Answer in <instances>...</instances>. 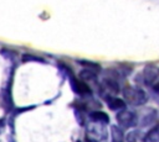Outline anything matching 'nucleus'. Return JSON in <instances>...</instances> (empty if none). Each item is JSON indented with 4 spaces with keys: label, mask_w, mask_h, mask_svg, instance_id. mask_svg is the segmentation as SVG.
Returning a JSON list of instances; mask_svg holds the SVG:
<instances>
[{
    "label": "nucleus",
    "mask_w": 159,
    "mask_h": 142,
    "mask_svg": "<svg viewBox=\"0 0 159 142\" xmlns=\"http://www.w3.org/2000/svg\"><path fill=\"white\" fill-rule=\"evenodd\" d=\"M122 94L124 101L132 106H142L148 101L147 93L135 85H125L122 89Z\"/></svg>",
    "instance_id": "nucleus-1"
},
{
    "label": "nucleus",
    "mask_w": 159,
    "mask_h": 142,
    "mask_svg": "<svg viewBox=\"0 0 159 142\" xmlns=\"http://www.w3.org/2000/svg\"><path fill=\"white\" fill-rule=\"evenodd\" d=\"M86 142H108L107 125L91 121L86 128Z\"/></svg>",
    "instance_id": "nucleus-2"
},
{
    "label": "nucleus",
    "mask_w": 159,
    "mask_h": 142,
    "mask_svg": "<svg viewBox=\"0 0 159 142\" xmlns=\"http://www.w3.org/2000/svg\"><path fill=\"white\" fill-rule=\"evenodd\" d=\"M61 67L66 70L67 77H68V80H70V84H71V89L75 91V94H77L80 98H91L92 96V89H91V86L86 81H83L82 79L75 77L73 73L66 65H62L61 64Z\"/></svg>",
    "instance_id": "nucleus-3"
},
{
    "label": "nucleus",
    "mask_w": 159,
    "mask_h": 142,
    "mask_svg": "<svg viewBox=\"0 0 159 142\" xmlns=\"http://www.w3.org/2000/svg\"><path fill=\"white\" fill-rule=\"evenodd\" d=\"M142 81L150 86L155 93L159 94V67L154 64H147L140 73Z\"/></svg>",
    "instance_id": "nucleus-4"
},
{
    "label": "nucleus",
    "mask_w": 159,
    "mask_h": 142,
    "mask_svg": "<svg viewBox=\"0 0 159 142\" xmlns=\"http://www.w3.org/2000/svg\"><path fill=\"white\" fill-rule=\"evenodd\" d=\"M116 120L119 123V126L123 128H133L138 125V121H139L137 114L133 112L132 110H127V109L118 111Z\"/></svg>",
    "instance_id": "nucleus-5"
},
{
    "label": "nucleus",
    "mask_w": 159,
    "mask_h": 142,
    "mask_svg": "<svg viewBox=\"0 0 159 142\" xmlns=\"http://www.w3.org/2000/svg\"><path fill=\"white\" fill-rule=\"evenodd\" d=\"M106 102H107V106L112 111H120L127 107V102L124 101V99H119V98H117V95L106 98Z\"/></svg>",
    "instance_id": "nucleus-6"
},
{
    "label": "nucleus",
    "mask_w": 159,
    "mask_h": 142,
    "mask_svg": "<svg viewBox=\"0 0 159 142\" xmlns=\"http://www.w3.org/2000/svg\"><path fill=\"white\" fill-rule=\"evenodd\" d=\"M97 73H98V70H96V69H92V68H84L83 70L80 72L78 78L82 79L83 81H86L87 84H88V83H96V81L98 80Z\"/></svg>",
    "instance_id": "nucleus-7"
},
{
    "label": "nucleus",
    "mask_w": 159,
    "mask_h": 142,
    "mask_svg": "<svg viewBox=\"0 0 159 142\" xmlns=\"http://www.w3.org/2000/svg\"><path fill=\"white\" fill-rule=\"evenodd\" d=\"M89 119H91V121H96V122H101V123H106V125L109 123V116L106 112L99 111V110L91 111L89 112Z\"/></svg>",
    "instance_id": "nucleus-8"
},
{
    "label": "nucleus",
    "mask_w": 159,
    "mask_h": 142,
    "mask_svg": "<svg viewBox=\"0 0 159 142\" xmlns=\"http://www.w3.org/2000/svg\"><path fill=\"white\" fill-rule=\"evenodd\" d=\"M125 137L122 128L117 125H111V142H124Z\"/></svg>",
    "instance_id": "nucleus-9"
},
{
    "label": "nucleus",
    "mask_w": 159,
    "mask_h": 142,
    "mask_svg": "<svg viewBox=\"0 0 159 142\" xmlns=\"http://www.w3.org/2000/svg\"><path fill=\"white\" fill-rule=\"evenodd\" d=\"M128 142H145V136L140 131H132L127 135Z\"/></svg>",
    "instance_id": "nucleus-10"
},
{
    "label": "nucleus",
    "mask_w": 159,
    "mask_h": 142,
    "mask_svg": "<svg viewBox=\"0 0 159 142\" xmlns=\"http://www.w3.org/2000/svg\"><path fill=\"white\" fill-rule=\"evenodd\" d=\"M145 142H159V125L154 126L145 135Z\"/></svg>",
    "instance_id": "nucleus-11"
},
{
    "label": "nucleus",
    "mask_w": 159,
    "mask_h": 142,
    "mask_svg": "<svg viewBox=\"0 0 159 142\" xmlns=\"http://www.w3.org/2000/svg\"><path fill=\"white\" fill-rule=\"evenodd\" d=\"M22 61L24 62H29V61H37V62H43V59L36 57V56H30V54H25L22 57Z\"/></svg>",
    "instance_id": "nucleus-12"
},
{
    "label": "nucleus",
    "mask_w": 159,
    "mask_h": 142,
    "mask_svg": "<svg viewBox=\"0 0 159 142\" xmlns=\"http://www.w3.org/2000/svg\"><path fill=\"white\" fill-rule=\"evenodd\" d=\"M75 142H81V141H80V140H76V141H75Z\"/></svg>",
    "instance_id": "nucleus-13"
}]
</instances>
